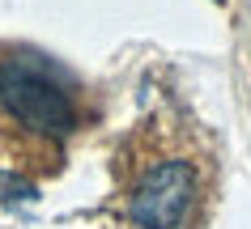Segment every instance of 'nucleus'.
<instances>
[{
  "mask_svg": "<svg viewBox=\"0 0 251 229\" xmlns=\"http://www.w3.org/2000/svg\"><path fill=\"white\" fill-rule=\"evenodd\" d=\"M192 195H196L192 166L171 157V162H158L136 183L132 200H128V216L141 229H179L192 208Z\"/></svg>",
  "mask_w": 251,
  "mask_h": 229,
  "instance_id": "obj_2",
  "label": "nucleus"
},
{
  "mask_svg": "<svg viewBox=\"0 0 251 229\" xmlns=\"http://www.w3.org/2000/svg\"><path fill=\"white\" fill-rule=\"evenodd\" d=\"M217 4H226V0H217Z\"/></svg>",
  "mask_w": 251,
  "mask_h": 229,
  "instance_id": "obj_3",
  "label": "nucleus"
},
{
  "mask_svg": "<svg viewBox=\"0 0 251 229\" xmlns=\"http://www.w3.org/2000/svg\"><path fill=\"white\" fill-rule=\"evenodd\" d=\"M0 102L17 123H26L43 136H68L77 127V106L60 72L43 60L13 55L0 64Z\"/></svg>",
  "mask_w": 251,
  "mask_h": 229,
  "instance_id": "obj_1",
  "label": "nucleus"
}]
</instances>
